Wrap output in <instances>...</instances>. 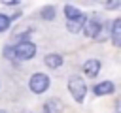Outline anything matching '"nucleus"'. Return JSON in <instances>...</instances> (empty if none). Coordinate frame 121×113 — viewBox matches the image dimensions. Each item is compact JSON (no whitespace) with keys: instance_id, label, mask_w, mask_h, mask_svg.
I'll return each mask as SVG.
<instances>
[{"instance_id":"f257e3e1","label":"nucleus","mask_w":121,"mask_h":113,"mask_svg":"<svg viewBox=\"0 0 121 113\" xmlns=\"http://www.w3.org/2000/svg\"><path fill=\"white\" fill-rule=\"evenodd\" d=\"M68 89H70V94L76 102H83L85 98V92H87V87H85V81L79 77V75H74L70 77L68 81Z\"/></svg>"},{"instance_id":"f03ea898","label":"nucleus","mask_w":121,"mask_h":113,"mask_svg":"<svg viewBox=\"0 0 121 113\" xmlns=\"http://www.w3.org/2000/svg\"><path fill=\"white\" fill-rule=\"evenodd\" d=\"M11 53H13V56H17L21 60H28L36 55V45L32 41H21L11 49Z\"/></svg>"},{"instance_id":"7ed1b4c3","label":"nucleus","mask_w":121,"mask_h":113,"mask_svg":"<svg viewBox=\"0 0 121 113\" xmlns=\"http://www.w3.org/2000/svg\"><path fill=\"white\" fill-rule=\"evenodd\" d=\"M28 87H30L32 92L42 94V92L49 87V77H47L45 73H34V75L30 77V81H28Z\"/></svg>"},{"instance_id":"20e7f679","label":"nucleus","mask_w":121,"mask_h":113,"mask_svg":"<svg viewBox=\"0 0 121 113\" xmlns=\"http://www.w3.org/2000/svg\"><path fill=\"white\" fill-rule=\"evenodd\" d=\"M100 28H102V24H100L96 19H89V21H85V24H83V34H85L87 38H96L98 32H100Z\"/></svg>"},{"instance_id":"39448f33","label":"nucleus","mask_w":121,"mask_h":113,"mask_svg":"<svg viewBox=\"0 0 121 113\" xmlns=\"http://www.w3.org/2000/svg\"><path fill=\"white\" fill-rule=\"evenodd\" d=\"M83 72H85L89 77H96V75H98V72H100V62H98L96 58L87 60V62L83 64Z\"/></svg>"},{"instance_id":"423d86ee","label":"nucleus","mask_w":121,"mask_h":113,"mask_svg":"<svg viewBox=\"0 0 121 113\" xmlns=\"http://www.w3.org/2000/svg\"><path fill=\"white\" fill-rule=\"evenodd\" d=\"M113 89H115V87H113L112 81H102V83H98V85L93 87V92H95L96 96H104V94H112Z\"/></svg>"},{"instance_id":"0eeeda50","label":"nucleus","mask_w":121,"mask_h":113,"mask_svg":"<svg viewBox=\"0 0 121 113\" xmlns=\"http://www.w3.org/2000/svg\"><path fill=\"white\" fill-rule=\"evenodd\" d=\"M85 21H87V19H85V15H83V13H79L76 19H70V21L66 23V26H68V30H70V32H79V30L83 28Z\"/></svg>"},{"instance_id":"6e6552de","label":"nucleus","mask_w":121,"mask_h":113,"mask_svg":"<svg viewBox=\"0 0 121 113\" xmlns=\"http://www.w3.org/2000/svg\"><path fill=\"white\" fill-rule=\"evenodd\" d=\"M43 111H45V113H60V111H62V102L57 100V98H51V100L43 105Z\"/></svg>"},{"instance_id":"1a4fd4ad","label":"nucleus","mask_w":121,"mask_h":113,"mask_svg":"<svg viewBox=\"0 0 121 113\" xmlns=\"http://www.w3.org/2000/svg\"><path fill=\"white\" fill-rule=\"evenodd\" d=\"M112 40L113 45H121V19H115L112 24Z\"/></svg>"},{"instance_id":"9d476101","label":"nucleus","mask_w":121,"mask_h":113,"mask_svg":"<svg viewBox=\"0 0 121 113\" xmlns=\"http://www.w3.org/2000/svg\"><path fill=\"white\" fill-rule=\"evenodd\" d=\"M45 64L49 66V68H59V66H62V56L60 55H57V53H51V55H45Z\"/></svg>"},{"instance_id":"9b49d317","label":"nucleus","mask_w":121,"mask_h":113,"mask_svg":"<svg viewBox=\"0 0 121 113\" xmlns=\"http://www.w3.org/2000/svg\"><path fill=\"white\" fill-rule=\"evenodd\" d=\"M64 13H66V17H68V21H70V19H76V17L79 15V9L74 8V6H70V4H66V6H64Z\"/></svg>"},{"instance_id":"f8f14e48","label":"nucleus","mask_w":121,"mask_h":113,"mask_svg":"<svg viewBox=\"0 0 121 113\" xmlns=\"http://www.w3.org/2000/svg\"><path fill=\"white\" fill-rule=\"evenodd\" d=\"M42 17H43V19H47V21L55 19V8H51V6L43 8V9H42Z\"/></svg>"},{"instance_id":"ddd939ff","label":"nucleus","mask_w":121,"mask_h":113,"mask_svg":"<svg viewBox=\"0 0 121 113\" xmlns=\"http://www.w3.org/2000/svg\"><path fill=\"white\" fill-rule=\"evenodd\" d=\"M8 28H9V17L4 15V13H0V32H4Z\"/></svg>"},{"instance_id":"4468645a","label":"nucleus","mask_w":121,"mask_h":113,"mask_svg":"<svg viewBox=\"0 0 121 113\" xmlns=\"http://www.w3.org/2000/svg\"><path fill=\"white\" fill-rule=\"evenodd\" d=\"M117 6H121V2H108V4H106L108 9H113V8H117Z\"/></svg>"},{"instance_id":"2eb2a0df","label":"nucleus","mask_w":121,"mask_h":113,"mask_svg":"<svg viewBox=\"0 0 121 113\" xmlns=\"http://www.w3.org/2000/svg\"><path fill=\"white\" fill-rule=\"evenodd\" d=\"M0 113H8V111H4V109H0Z\"/></svg>"}]
</instances>
